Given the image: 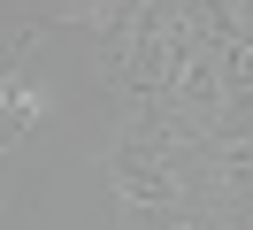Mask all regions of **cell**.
<instances>
[{
    "instance_id": "1",
    "label": "cell",
    "mask_w": 253,
    "mask_h": 230,
    "mask_svg": "<svg viewBox=\"0 0 253 230\" xmlns=\"http://www.w3.org/2000/svg\"><path fill=\"white\" fill-rule=\"evenodd\" d=\"M108 184H115V199H130V207H146V215H169L176 199H184L176 161H161V153H154V146H138V138H123V146H115Z\"/></svg>"
},
{
    "instance_id": "2",
    "label": "cell",
    "mask_w": 253,
    "mask_h": 230,
    "mask_svg": "<svg viewBox=\"0 0 253 230\" xmlns=\"http://www.w3.org/2000/svg\"><path fill=\"white\" fill-rule=\"evenodd\" d=\"M39 107H46V92H39L31 61H23V69L0 85V153H8V146H23V131L39 123Z\"/></svg>"
}]
</instances>
